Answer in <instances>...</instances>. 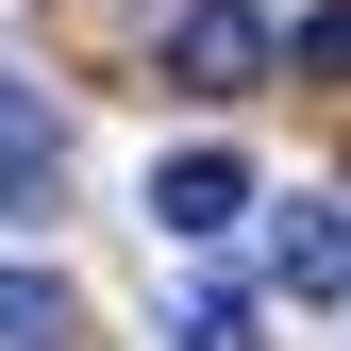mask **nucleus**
Listing matches in <instances>:
<instances>
[{
  "instance_id": "nucleus-4",
  "label": "nucleus",
  "mask_w": 351,
  "mask_h": 351,
  "mask_svg": "<svg viewBox=\"0 0 351 351\" xmlns=\"http://www.w3.org/2000/svg\"><path fill=\"white\" fill-rule=\"evenodd\" d=\"M268 285L285 301H351V201H285L268 217Z\"/></svg>"
},
{
  "instance_id": "nucleus-2",
  "label": "nucleus",
  "mask_w": 351,
  "mask_h": 351,
  "mask_svg": "<svg viewBox=\"0 0 351 351\" xmlns=\"http://www.w3.org/2000/svg\"><path fill=\"white\" fill-rule=\"evenodd\" d=\"M0 217H67V101L0 67Z\"/></svg>"
},
{
  "instance_id": "nucleus-7",
  "label": "nucleus",
  "mask_w": 351,
  "mask_h": 351,
  "mask_svg": "<svg viewBox=\"0 0 351 351\" xmlns=\"http://www.w3.org/2000/svg\"><path fill=\"white\" fill-rule=\"evenodd\" d=\"M285 67H301V84H351V0H335V17H301V34H285Z\"/></svg>"
},
{
  "instance_id": "nucleus-5",
  "label": "nucleus",
  "mask_w": 351,
  "mask_h": 351,
  "mask_svg": "<svg viewBox=\"0 0 351 351\" xmlns=\"http://www.w3.org/2000/svg\"><path fill=\"white\" fill-rule=\"evenodd\" d=\"M67 335H84V301L51 268H0V351H67Z\"/></svg>"
},
{
  "instance_id": "nucleus-6",
  "label": "nucleus",
  "mask_w": 351,
  "mask_h": 351,
  "mask_svg": "<svg viewBox=\"0 0 351 351\" xmlns=\"http://www.w3.org/2000/svg\"><path fill=\"white\" fill-rule=\"evenodd\" d=\"M167 351H268V301H251V285H201L184 318H167Z\"/></svg>"
},
{
  "instance_id": "nucleus-1",
  "label": "nucleus",
  "mask_w": 351,
  "mask_h": 351,
  "mask_svg": "<svg viewBox=\"0 0 351 351\" xmlns=\"http://www.w3.org/2000/svg\"><path fill=\"white\" fill-rule=\"evenodd\" d=\"M268 67H285V17H251V0H184L167 17V84L184 101H251Z\"/></svg>"
},
{
  "instance_id": "nucleus-3",
  "label": "nucleus",
  "mask_w": 351,
  "mask_h": 351,
  "mask_svg": "<svg viewBox=\"0 0 351 351\" xmlns=\"http://www.w3.org/2000/svg\"><path fill=\"white\" fill-rule=\"evenodd\" d=\"M251 201H268L251 151H167V167H151V217H167V234H234Z\"/></svg>"
}]
</instances>
